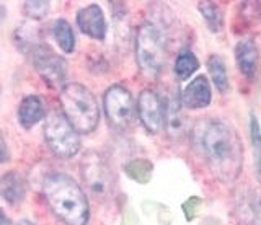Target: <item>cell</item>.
Listing matches in <instances>:
<instances>
[{"label": "cell", "instance_id": "6da1fadb", "mask_svg": "<svg viewBox=\"0 0 261 225\" xmlns=\"http://www.w3.org/2000/svg\"><path fill=\"white\" fill-rule=\"evenodd\" d=\"M196 146L216 180L232 183L243 166V146L233 127L220 119H207L196 131Z\"/></svg>", "mask_w": 261, "mask_h": 225}, {"label": "cell", "instance_id": "7a4b0ae2", "mask_svg": "<svg viewBox=\"0 0 261 225\" xmlns=\"http://www.w3.org/2000/svg\"><path fill=\"white\" fill-rule=\"evenodd\" d=\"M43 196L51 212L65 225H87L90 203L84 188L65 173H51L43 181Z\"/></svg>", "mask_w": 261, "mask_h": 225}, {"label": "cell", "instance_id": "3957f363", "mask_svg": "<svg viewBox=\"0 0 261 225\" xmlns=\"http://www.w3.org/2000/svg\"><path fill=\"white\" fill-rule=\"evenodd\" d=\"M61 109L79 134H90L100 123L95 95L82 83H67L59 93Z\"/></svg>", "mask_w": 261, "mask_h": 225}, {"label": "cell", "instance_id": "277c9868", "mask_svg": "<svg viewBox=\"0 0 261 225\" xmlns=\"http://www.w3.org/2000/svg\"><path fill=\"white\" fill-rule=\"evenodd\" d=\"M136 62L147 78H159L165 66V38L152 23H142L136 33Z\"/></svg>", "mask_w": 261, "mask_h": 225}, {"label": "cell", "instance_id": "5b68a950", "mask_svg": "<svg viewBox=\"0 0 261 225\" xmlns=\"http://www.w3.org/2000/svg\"><path fill=\"white\" fill-rule=\"evenodd\" d=\"M44 140L59 158H72L80 150V134L59 109H51L44 119Z\"/></svg>", "mask_w": 261, "mask_h": 225}, {"label": "cell", "instance_id": "8992f818", "mask_svg": "<svg viewBox=\"0 0 261 225\" xmlns=\"http://www.w3.org/2000/svg\"><path fill=\"white\" fill-rule=\"evenodd\" d=\"M103 109L110 124L119 131H124L133 126L137 112L133 93L121 83H114L106 88V92L103 93Z\"/></svg>", "mask_w": 261, "mask_h": 225}, {"label": "cell", "instance_id": "52a82bcc", "mask_svg": "<svg viewBox=\"0 0 261 225\" xmlns=\"http://www.w3.org/2000/svg\"><path fill=\"white\" fill-rule=\"evenodd\" d=\"M33 67L36 69L43 82L53 88V90H62L67 85V62L61 55H57L54 51H51L46 44L35 47L31 52L27 54Z\"/></svg>", "mask_w": 261, "mask_h": 225}, {"label": "cell", "instance_id": "ba28073f", "mask_svg": "<svg viewBox=\"0 0 261 225\" xmlns=\"http://www.w3.org/2000/svg\"><path fill=\"white\" fill-rule=\"evenodd\" d=\"M80 176L85 188L98 198H108L114 188V180L110 166L96 152H87L82 158Z\"/></svg>", "mask_w": 261, "mask_h": 225}, {"label": "cell", "instance_id": "9c48e42d", "mask_svg": "<svg viewBox=\"0 0 261 225\" xmlns=\"http://www.w3.org/2000/svg\"><path fill=\"white\" fill-rule=\"evenodd\" d=\"M137 115L150 134H157L165 126V103L153 90H142L137 98Z\"/></svg>", "mask_w": 261, "mask_h": 225}, {"label": "cell", "instance_id": "30bf717a", "mask_svg": "<svg viewBox=\"0 0 261 225\" xmlns=\"http://www.w3.org/2000/svg\"><path fill=\"white\" fill-rule=\"evenodd\" d=\"M77 26L85 36L96 39V41H103L106 38V20L101 7L98 4L87 5L84 9L77 12Z\"/></svg>", "mask_w": 261, "mask_h": 225}, {"label": "cell", "instance_id": "8fae6325", "mask_svg": "<svg viewBox=\"0 0 261 225\" xmlns=\"http://www.w3.org/2000/svg\"><path fill=\"white\" fill-rule=\"evenodd\" d=\"M181 104L188 109H201L206 108L212 101L211 85L206 75H198L186 85L183 93L179 95Z\"/></svg>", "mask_w": 261, "mask_h": 225}, {"label": "cell", "instance_id": "7c38bea8", "mask_svg": "<svg viewBox=\"0 0 261 225\" xmlns=\"http://www.w3.org/2000/svg\"><path fill=\"white\" fill-rule=\"evenodd\" d=\"M233 54H235L237 66H239L242 75L247 78L255 77L256 69H258V58H259L256 43L253 41L251 38H243L235 44Z\"/></svg>", "mask_w": 261, "mask_h": 225}, {"label": "cell", "instance_id": "4fadbf2b", "mask_svg": "<svg viewBox=\"0 0 261 225\" xmlns=\"http://www.w3.org/2000/svg\"><path fill=\"white\" fill-rule=\"evenodd\" d=\"M165 127L168 135L179 139L186 131V118L183 115V104L179 96L171 95L165 103Z\"/></svg>", "mask_w": 261, "mask_h": 225}, {"label": "cell", "instance_id": "5bb4252c", "mask_svg": "<svg viewBox=\"0 0 261 225\" xmlns=\"http://www.w3.org/2000/svg\"><path fill=\"white\" fill-rule=\"evenodd\" d=\"M47 112H46V106H44V101L41 96L38 95H28L20 101V106H18V121L23 127H33L35 124H38L41 119L46 118Z\"/></svg>", "mask_w": 261, "mask_h": 225}, {"label": "cell", "instance_id": "9a60e30c", "mask_svg": "<svg viewBox=\"0 0 261 225\" xmlns=\"http://www.w3.org/2000/svg\"><path fill=\"white\" fill-rule=\"evenodd\" d=\"M0 194L10 206L20 204L27 196V180L18 172H7L0 180Z\"/></svg>", "mask_w": 261, "mask_h": 225}, {"label": "cell", "instance_id": "2e32d148", "mask_svg": "<svg viewBox=\"0 0 261 225\" xmlns=\"http://www.w3.org/2000/svg\"><path fill=\"white\" fill-rule=\"evenodd\" d=\"M207 70L212 78V83L220 93H225L228 90V74H227V66L225 61L217 54L209 55L207 59Z\"/></svg>", "mask_w": 261, "mask_h": 225}, {"label": "cell", "instance_id": "e0dca14e", "mask_svg": "<svg viewBox=\"0 0 261 225\" xmlns=\"http://www.w3.org/2000/svg\"><path fill=\"white\" fill-rule=\"evenodd\" d=\"M51 31H53V36L56 39L57 46H59L65 54H70L73 51V47H75V36H73L72 26L64 18H57L53 23Z\"/></svg>", "mask_w": 261, "mask_h": 225}, {"label": "cell", "instance_id": "ac0fdd59", "mask_svg": "<svg viewBox=\"0 0 261 225\" xmlns=\"http://www.w3.org/2000/svg\"><path fill=\"white\" fill-rule=\"evenodd\" d=\"M124 173L130 180H134L139 184H145L152 180L153 175V163L147 158H136L130 160L124 165Z\"/></svg>", "mask_w": 261, "mask_h": 225}, {"label": "cell", "instance_id": "d6986e66", "mask_svg": "<svg viewBox=\"0 0 261 225\" xmlns=\"http://www.w3.org/2000/svg\"><path fill=\"white\" fill-rule=\"evenodd\" d=\"M198 10L212 33H219L222 30L224 12L220 10V7L216 2H198Z\"/></svg>", "mask_w": 261, "mask_h": 225}, {"label": "cell", "instance_id": "ffe728a7", "mask_svg": "<svg viewBox=\"0 0 261 225\" xmlns=\"http://www.w3.org/2000/svg\"><path fill=\"white\" fill-rule=\"evenodd\" d=\"M198 69H199V59L196 58V54H193L191 51H181L178 54L173 70L179 80L190 78Z\"/></svg>", "mask_w": 261, "mask_h": 225}, {"label": "cell", "instance_id": "44dd1931", "mask_svg": "<svg viewBox=\"0 0 261 225\" xmlns=\"http://www.w3.org/2000/svg\"><path fill=\"white\" fill-rule=\"evenodd\" d=\"M250 140L253 149V160L258 180H261V127L255 115L250 116Z\"/></svg>", "mask_w": 261, "mask_h": 225}, {"label": "cell", "instance_id": "7402d4cb", "mask_svg": "<svg viewBox=\"0 0 261 225\" xmlns=\"http://www.w3.org/2000/svg\"><path fill=\"white\" fill-rule=\"evenodd\" d=\"M51 10V2H44V0H33V2L23 4V12L31 20H43Z\"/></svg>", "mask_w": 261, "mask_h": 225}, {"label": "cell", "instance_id": "603a6c76", "mask_svg": "<svg viewBox=\"0 0 261 225\" xmlns=\"http://www.w3.org/2000/svg\"><path fill=\"white\" fill-rule=\"evenodd\" d=\"M240 18L245 23H248V26L253 25V23H258L261 18V4L259 2H242Z\"/></svg>", "mask_w": 261, "mask_h": 225}, {"label": "cell", "instance_id": "cb8c5ba5", "mask_svg": "<svg viewBox=\"0 0 261 225\" xmlns=\"http://www.w3.org/2000/svg\"><path fill=\"white\" fill-rule=\"evenodd\" d=\"M201 204H202V199L199 196H191V198L186 199V203H183L181 209H183V214H185L188 222H191L196 217V212H198Z\"/></svg>", "mask_w": 261, "mask_h": 225}, {"label": "cell", "instance_id": "d4e9b609", "mask_svg": "<svg viewBox=\"0 0 261 225\" xmlns=\"http://www.w3.org/2000/svg\"><path fill=\"white\" fill-rule=\"evenodd\" d=\"M0 152H2V157H0V162H2V163H7V160H8V147H7V142H5V139H4V137L0 139Z\"/></svg>", "mask_w": 261, "mask_h": 225}, {"label": "cell", "instance_id": "484cf974", "mask_svg": "<svg viewBox=\"0 0 261 225\" xmlns=\"http://www.w3.org/2000/svg\"><path fill=\"white\" fill-rule=\"evenodd\" d=\"M0 225H13L12 222H10V219H8V215L2 211L0 212Z\"/></svg>", "mask_w": 261, "mask_h": 225}, {"label": "cell", "instance_id": "4316f807", "mask_svg": "<svg viewBox=\"0 0 261 225\" xmlns=\"http://www.w3.org/2000/svg\"><path fill=\"white\" fill-rule=\"evenodd\" d=\"M16 225H36V223H33L31 220H27V219H23V220H20Z\"/></svg>", "mask_w": 261, "mask_h": 225}, {"label": "cell", "instance_id": "83f0119b", "mask_svg": "<svg viewBox=\"0 0 261 225\" xmlns=\"http://www.w3.org/2000/svg\"><path fill=\"white\" fill-rule=\"evenodd\" d=\"M259 209H261V201H259Z\"/></svg>", "mask_w": 261, "mask_h": 225}]
</instances>
